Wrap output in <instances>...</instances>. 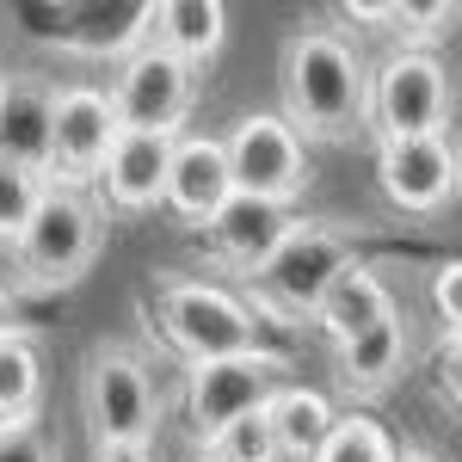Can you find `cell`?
<instances>
[{"label":"cell","instance_id":"obj_1","mask_svg":"<svg viewBox=\"0 0 462 462\" xmlns=\"http://www.w3.org/2000/svg\"><path fill=\"white\" fill-rule=\"evenodd\" d=\"M278 99L302 143H352L370 124V69L352 37L333 25H302L284 37Z\"/></svg>","mask_w":462,"mask_h":462},{"label":"cell","instance_id":"obj_2","mask_svg":"<svg viewBox=\"0 0 462 462\" xmlns=\"http://www.w3.org/2000/svg\"><path fill=\"white\" fill-rule=\"evenodd\" d=\"M450 111H457V87H450V69L431 50L401 43L394 56H383L370 69V130H376V143L444 136Z\"/></svg>","mask_w":462,"mask_h":462},{"label":"cell","instance_id":"obj_3","mask_svg":"<svg viewBox=\"0 0 462 462\" xmlns=\"http://www.w3.org/2000/svg\"><path fill=\"white\" fill-rule=\"evenodd\" d=\"M99 247H106V210L87 191H74V185H50V198H43V210L25 228V241H19L13 259L25 272V284L69 290L93 272Z\"/></svg>","mask_w":462,"mask_h":462},{"label":"cell","instance_id":"obj_4","mask_svg":"<svg viewBox=\"0 0 462 462\" xmlns=\"http://www.w3.org/2000/svg\"><path fill=\"white\" fill-rule=\"evenodd\" d=\"M80 413L99 444H154L161 426V394L148 383L143 357L130 346H93L80 364Z\"/></svg>","mask_w":462,"mask_h":462},{"label":"cell","instance_id":"obj_5","mask_svg":"<svg viewBox=\"0 0 462 462\" xmlns=\"http://www.w3.org/2000/svg\"><path fill=\"white\" fill-rule=\"evenodd\" d=\"M161 333L185 364H216V357H241L259 352L253 333L259 320L253 309L222 284H204V278H167L161 284Z\"/></svg>","mask_w":462,"mask_h":462},{"label":"cell","instance_id":"obj_6","mask_svg":"<svg viewBox=\"0 0 462 462\" xmlns=\"http://www.w3.org/2000/svg\"><path fill=\"white\" fill-rule=\"evenodd\" d=\"M352 228L346 222H296L290 241L278 247V259L253 278L259 284V302L272 315H290V320H315V309L327 302V290L352 272Z\"/></svg>","mask_w":462,"mask_h":462},{"label":"cell","instance_id":"obj_7","mask_svg":"<svg viewBox=\"0 0 462 462\" xmlns=\"http://www.w3.org/2000/svg\"><path fill=\"white\" fill-rule=\"evenodd\" d=\"M278 389H284V357L278 352H241V357H216V364H185V420L198 431V444L210 450L235 420L259 413Z\"/></svg>","mask_w":462,"mask_h":462},{"label":"cell","instance_id":"obj_8","mask_svg":"<svg viewBox=\"0 0 462 462\" xmlns=\"http://www.w3.org/2000/svg\"><path fill=\"white\" fill-rule=\"evenodd\" d=\"M111 99H117L124 130H136V136H179L185 117H191V99H198V69L179 62L173 50H161L148 37L130 62H117Z\"/></svg>","mask_w":462,"mask_h":462},{"label":"cell","instance_id":"obj_9","mask_svg":"<svg viewBox=\"0 0 462 462\" xmlns=\"http://www.w3.org/2000/svg\"><path fill=\"white\" fill-rule=\"evenodd\" d=\"M228 167H235V191L265 198V204H296L309 191V148L290 130L284 111H247L228 130Z\"/></svg>","mask_w":462,"mask_h":462},{"label":"cell","instance_id":"obj_10","mask_svg":"<svg viewBox=\"0 0 462 462\" xmlns=\"http://www.w3.org/2000/svg\"><path fill=\"white\" fill-rule=\"evenodd\" d=\"M117 136H124V117H117L111 87H93V80L56 87V173H50V185L80 191L87 179H106Z\"/></svg>","mask_w":462,"mask_h":462},{"label":"cell","instance_id":"obj_11","mask_svg":"<svg viewBox=\"0 0 462 462\" xmlns=\"http://www.w3.org/2000/svg\"><path fill=\"white\" fill-rule=\"evenodd\" d=\"M376 185L401 216H438L462 198V148L450 136L426 143H376Z\"/></svg>","mask_w":462,"mask_h":462},{"label":"cell","instance_id":"obj_12","mask_svg":"<svg viewBox=\"0 0 462 462\" xmlns=\"http://www.w3.org/2000/svg\"><path fill=\"white\" fill-rule=\"evenodd\" d=\"M0 161L25 173H56V87L32 74L0 80Z\"/></svg>","mask_w":462,"mask_h":462},{"label":"cell","instance_id":"obj_13","mask_svg":"<svg viewBox=\"0 0 462 462\" xmlns=\"http://www.w3.org/2000/svg\"><path fill=\"white\" fill-rule=\"evenodd\" d=\"M228 204H235L228 136H179L173 185H167V210H173L185 228H210Z\"/></svg>","mask_w":462,"mask_h":462},{"label":"cell","instance_id":"obj_14","mask_svg":"<svg viewBox=\"0 0 462 462\" xmlns=\"http://www.w3.org/2000/svg\"><path fill=\"white\" fill-rule=\"evenodd\" d=\"M173 154H179V136H136V130H124L117 148H111V161H106V179H99L111 210H124V216L167 210Z\"/></svg>","mask_w":462,"mask_h":462},{"label":"cell","instance_id":"obj_15","mask_svg":"<svg viewBox=\"0 0 462 462\" xmlns=\"http://www.w3.org/2000/svg\"><path fill=\"white\" fill-rule=\"evenodd\" d=\"M290 228H296V216H290L284 204H265V198L235 191V204L216 216L204 235H210V253L222 259V265H235V272L259 278V272L278 259V247L290 241Z\"/></svg>","mask_w":462,"mask_h":462},{"label":"cell","instance_id":"obj_16","mask_svg":"<svg viewBox=\"0 0 462 462\" xmlns=\"http://www.w3.org/2000/svg\"><path fill=\"white\" fill-rule=\"evenodd\" d=\"M394 315H401V309H394V290L376 278V265L357 259L352 272L327 290V302L315 309V327L333 339V352H339V346H352V339H364V333L389 327Z\"/></svg>","mask_w":462,"mask_h":462},{"label":"cell","instance_id":"obj_17","mask_svg":"<svg viewBox=\"0 0 462 462\" xmlns=\"http://www.w3.org/2000/svg\"><path fill=\"white\" fill-rule=\"evenodd\" d=\"M407 352H413V339H407V320L394 315L389 327H376V333H364L352 346H339V389L357 394V401H370V394H383L401 383V370H407Z\"/></svg>","mask_w":462,"mask_h":462},{"label":"cell","instance_id":"obj_18","mask_svg":"<svg viewBox=\"0 0 462 462\" xmlns=\"http://www.w3.org/2000/svg\"><path fill=\"white\" fill-rule=\"evenodd\" d=\"M228 37V6L222 0H154V43L173 50L179 62H210Z\"/></svg>","mask_w":462,"mask_h":462},{"label":"cell","instance_id":"obj_19","mask_svg":"<svg viewBox=\"0 0 462 462\" xmlns=\"http://www.w3.org/2000/svg\"><path fill=\"white\" fill-rule=\"evenodd\" d=\"M80 25H62V43L80 50V56H136L148 37H154V0H136V6H87L74 13Z\"/></svg>","mask_w":462,"mask_h":462},{"label":"cell","instance_id":"obj_20","mask_svg":"<svg viewBox=\"0 0 462 462\" xmlns=\"http://www.w3.org/2000/svg\"><path fill=\"white\" fill-rule=\"evenodd\" d=\"M265 413H272V431H278V444H284L290 462H315L320 444L333 438V426H339V413H333V401L320 389H278L272 401H265Z\"/></svg>","mask_w":462,"mask_h":462},{"label":"cell","instance_id":"obj_21","mask_svg":"<svg viewBox=\"0 0 462 462\" xmlns=\"http://www.w3.org/2000/svg\"><path fill=\"white\" fill-rule=\"evenodd\" d=\"M43 401V357L25 333L0 339V426H32Z\"/></svg>","mask_w":462,"mask_h":462},{"label":"cell","instance_id":"obj_22","mask_svg":"<svg viewBox=\"0 0 462 462\" xmlns=\"http://www.w3.org/2000/svg\"><path fill=\"white\" fill-rule=\"evenodd\" d=\"M43 198H50V179L43 173H25V167L0 161V247L19 253L25 228H32L37 210H43Z\"/></svg>","mask_w":462,"mask_h":462},{"label":"cell","instance_id":"obj_23","mask_svg":"<svg viewBox=\"0 0 462 462\" xmlns=\"http://www.w3.org/2000/svg\"><path fill=\"white\" fill-rule=\"evenodd\" d=\"M315 462H401V444H394L389 431L376 426V420H364V413H346L333 438L320 444Z\"/></svg>","mask_w":462,"mask_h":462},{"label":"cell","instance_id":"obj_24","mask_svg":"<svg viewBox=\"0 0 462 462\" xmlns=\"http://www.w3.org/2000/svg\"><path fill=\"white\" fill-rule=\"evenodd\" d=\"M210 450H216V457H228V462H284V444H278V431H272V413H265V407L247 413V420H235Z\"/></svg>","mask_w":462,"mask_h":462},{"label":"cell","instance_id":"obj_25","mask_svg":"<svg viewBox=\"0 0 462 462\" xmlns=\"http://www.w3.org/2000/svg\"><path fill=\"white\" fill-rule=\"evenodd\" d=\"M450 6H401V0H389V32L413 37V50H426L438 32H450Z\"/></svg>","mask_w":462,"mask_h":462},{"label":"cell","instance_id":"obj_26","mask_svg":"<svg viewBox=\"0 0 462 462\" xmlns=\"http://www.w3.org/2000/svg\"><path fill=\"white\" fill-rule=\"evenodd\" d=\"M431 309L444 320V339H462V259H444L431 272Z\"/></svg>","mask_w":462,"mask_h":462},{"label":"cell","instance_id":"obj_27","mask_svg":"<svg viewBox=\"0 0 462 462\" xmlns=\"http://www.w3.org/2000/svg\"><path fill=\"white\" fill-rule=\"evenodd\" d=\"M0 462H56V444L43 438V426H0Z\"/></svg>","mask_w":462,"mask_h":462},{"label":"cell","instance_id":"obj_28","mask_svg":"<svg viewBox=\"0 0 462 462\" xmlns=\"http://www.w3.org/2000/svg\"><path fill=\"white\" fill-rule=\"evenodd\" d=\"M431 383H438V394L462 413V339H444V346H438V357H431Z\"/></svg>","mask_w":462,"mask_h":462},{"label":"cell","instance_id":"obj_29","mask_svg":"<svg viewBox=\"0 0 462 462\" xmlns=\"http://www.w3.org/2000/svg\"><path fill=\"white\" fill-rule=\"evenodd\" d=\"M93 462H154V450L148 444H99Z\"/></svg>","mask_w":462,"mask_h":462},{"label":"cell","instance_id":"obj_30","mask_svg":"<svg viewBox=\"0 0 462 462\" xmlns=\"http://www.w3.org/2000/svg\"><path fill=\"white\" fill-rule=\"evenodd\" d=\"M13 333H25V327H19V296L0 284V339H13Z\"/></svg>","mask_w":462,"mask_h":462},{"label":"cell","instance_id":"obj_31","mask_svg":"<svg viewBox=\"0 0 462 462\" xmlns=\"http://www.w3.org/2000/svg\"><path fill=\"white\" fill-rule=\"evenodd\" d=\"M401 462H444L438 450H420V444H401Z\"/></svg>","mask_w":462,"mask_h":462},{"label":"cell","instance_id":"obj_32","mask_svg":"<svg viewBox=\"0 0 462 462\" xmlns=\"http://www.w3.org/2000/svg\"><path fill=\"white\" fill-rule=\"evenodd\" d=\"M191 462H228V457H216V450H198V457H191Z\"/></svg>","mask_w":462,"mask_h":462}]
</instances>
